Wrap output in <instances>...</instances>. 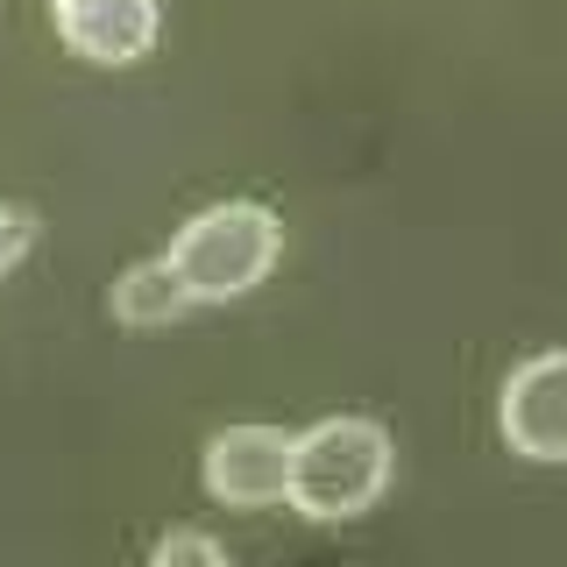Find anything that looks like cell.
I'll return each mask as SVG.
<instances>
[{
	"label": "cell",
	"mask_w": 567,
	"mask_h": 567,
	"mask_svg": "<svg viewBox=\"0 0 567 567\" xmlns=\"http://www.w3.org/2000/svg\"><path fill=\"white\" fill-rule=\"evenodd\" d=\"M390 468H398V447L377 419L362 412H333L291 433V489L284 504L312 525H348L362 511H377V496L390 489Z\"/></svg>",
	"instance_id": "1"
},
{
	"label": "cell",
	"mask_w": 567,
	"mask_h": 567,
	"mask_svg": "<svg viewBox=\"0 0 567 567\" xmlns=\"http://www.w3.org/2000/svg\"><path fill=\"white\" fill-rule=\"evenodd\" d=\"M164 256H171V270L185 277L192 306H235V298H248L277 270L284 220L270 206H256V199H220V206L192 213V220L171 235Z\"/></svg>",
	"instance_id": "2"
},
{
	"label": "cell",
	"mask_w": 567,
	"mask_h": 567,
	"mask_svg": "<svg viewBox=\"0 0 567 567\" xmlns=\"http://www.w3.org/2000/svg\"><path fill=\"white\" fill-rule=\"evenodd\" d=\"M206 496L227 511H270L284 504V489H291V433L284 425H220V433L206 440Z\"/></svg>",
	"instance_id": "3"
},
{
	"label": "cell",
	"mask_w": 567,
	"mask_h": 567,
	"mask_svg": "<svg viewBox=\"0 0 567 567\" xmlns=\"http://www.w3.org/2000/svg\"><path fill=\"white\" fill-rule=\"evenodd\" d=\"M496 425H504V447L518 461H539V468L567 461V348L525 354L511 369L504 398H496Z\"/></svg>",
	"instance_id": "4"
},
{
	"label": "cell",
	"mask_w": 567,
	"mask_h": 567,
	"mask_svg": "<svg viewBox=\"0 0 567 567\" xmlns=\"http://www.w3.org/2000/svg\"><path fill=\"white\" fill-rule=\"evenodd\" d=\"M50 22L85 64H142L164 35V8L156 0H50Z\"/></svg>",
	"instance_id": "5"
},
{
	"label": "cell",
	"mask_w": 567,
	"mask_h": 567,
	"mask_svg": "<svg viewBox=\"0 0 567 567\" xmlns=\"http://www.w3.org/2000/svg\"><path fill=\"white\" fill-rule=\"evenodd\" d=\"M185 312H192V291H185V277L171 270V256H150V262H135V270H121V284H114L121 327H171V319H185Z\"/></svg>",
	"instance_id": "6"
},
{
	"label": "cell",
	"mask_w": 567,
	"mask_h": 567,
	"mask_svg": "<svg viewBox=\"0 0 567 567\" xmlns=\"http://www.w3.org/2000/svg\"><path fill=\"white\" fill-rule=\"evenodd\" d=\"M150 560L156 567H227V546L206 539V532H164Z\"/></svg>",
	"instance_id": "7"
},
{
	"label": "cell",
	"mask_w": 567,
	"mask_h": 567,
	"mask_svg": "<svg viewBox=\"0 0 567 567\" xmlns=\"http://www.w3.org/2000/svg\"><path fill=\"white\" fill-rule=\"evenodd\" d=\"M22 256H29V213L0 206V277H8V270H14Z\"/></svg>",
	"instance_id": "8"
}]
</instances>
